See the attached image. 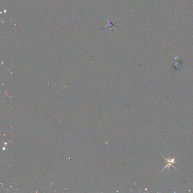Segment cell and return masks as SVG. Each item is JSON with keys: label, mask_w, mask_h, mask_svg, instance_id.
<instances>
[{"label": "cell", "mask_w": 193, "mask_h": 193, "mask_svg": "<svg viewBox=\"0 0 193 193\" xmlns=\"http://www.w3.org/2000/svg\"><path fill=\"white\" fill-rule=\"evenodd\" d=\"M163 158L165 159V161H166V165L165 166V167H164V168L161 170V172L163 171L166 168H168L169 169H170V167H172L173 168L175 169V167L174 166H173V164H175L176 163V162L175 161V158H165V157H163ZM177 170V169H176Z\"/></svg>", "instance_id": "cell-1"}]
</instances>
